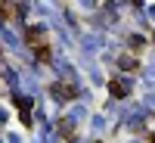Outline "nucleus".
Here are the masks:
<instances>
[{"label": "nucleus", "instance_id": "obj_1", "mask_svg": "<svg viewBox=\"0 0 155 143\" xmlns=\"http://www.w3.org/2000/svg\"><path fill=\"white\" fill-rule=\"evenodd\" d=\"M25 44H28V50L34 53L37 62H50V44H47V34L37 28V25L25 28Z\"/></svg>", "mask_w": 155, "mask_h": 143}, {"label": "nucleus", "instance_id": "obj_2", "mask_svg": "<svg viewBox=\"0 0 155 143\" xmlns=\"http://www.w3.org/2000/svg\"><path fill=\"white\" fill-rule=\"evenodd\" d=\"M50 94H53L59 103H71L78 97V87L71 81H53V84H50Z\"/></svg>", "mask_w": 155, "mask_h": 143}, {"label": "nucleus", "instance_id": "obj_3", "mask_svg": "<svg viewBox=\"0 0 155 143\" xmlns=\"http://www.w3.org/2000/svg\"><path fill=\"white\" fill-rule=\"evenodd\" d=\"M109 94H112L115 100H121V97H127V94H130V84H127V81H121V78H112V81H109Z\"/></svg>", "mask_w": 155, "mask_h": 143}, {"label": "nucleus", "instance_id": "obj_4", "mask_svg": "<svg viewBox=\"0 0 155 143\" xmlns=\"http://www.w3.org/2000/svg\"><path fill=\"white\" fill-rule=\"evenodd\" d=\"M16 109H19V115H22L25 128H31V100H28V97H19V100H16Z\"/></svg>", "mask_w": 155, "mask_h": 143}, {"label": "nucleus", "instance_id": "obj_5", "mask_svg": "<svg viewBox=\"0 0 155 143\" xmlns=\"http://www.w3.org/2000/svg\"><path fill=\"white\" fill-rule=\"evenodd\" d=\"M140 66V62L134 59V56H118V69H124V72H134Z\"/></svg>", "mask_w": 155, "mask_h": 143}]
</instances>
